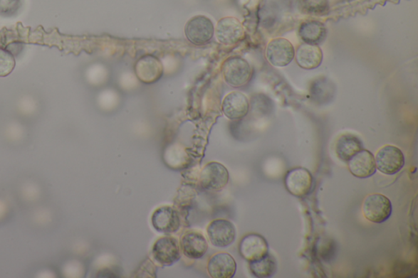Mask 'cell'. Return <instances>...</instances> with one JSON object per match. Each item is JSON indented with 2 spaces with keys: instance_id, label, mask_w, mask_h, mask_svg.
<instances>
[{
  "instance_id": "277c9868",
  "label": "cell",
  "mask_w": 418,
  "mask_h": 278,
  "mask_svg": "<svg viewBox=\"0 0 418 278\" xmlns=\"http://www.w3.org/2000/svg\"><path fill=\"white\" fill-rule=\"evenodd\" d=\"M375 158L377 169L388 176L398 173L405 164L404 155L401 149L389 144L379 149Z\"/></svg>"
},
{
  "instance_id": "3957f363",
  "label": "cell",
  "mask_w": 418,
  "mask_h": 278,
  "mask_svg": "<svg viewBox=\"0 0 418 278\" xmlns=\"http://www.w3.org/2000/svg\"><path fill=\"white\" fill-rule=\"evenodd\" d=\"M214 25L207 16L199 15L189 19L185 26L187 40L194 46L208 43L214 36Z\"/></svg>"
},
{
  "instance_id": "ffe728a7",
  "label": "cell",
  "mask_w": 418,
  "mask_h": 278,
  "mask_svg": "<svg viewBox=\"0 0 418 278\" xmlns=\"http://www.w3.org/2000/svg\"><path fill=\"white\" fill-rule=\"evenodd\" d=\"M363 143L360 139L353 134L340 136L335 144V152L338 159L348 163L355 154L363 149Z\"/></svg>"
},
{
  "instance_id": "ac0fdd59",
  "label": "cell",
  "mask_w": 418,
  "mask_h": 278,
  "mask_svg": "<svg viewBox=\"0 0 418 278\" xmlns=\"http://www.w3.org/2000/svg\"><path fill=\"white\" fill-rule=\"evenodd\" d=\"M136 74L138 79L146 83L160 80L163 75V66L154 55H145L136 64Z\"/></svg>"
},
{
  "instance_id": "603a6c76",
  "label": "cell",
  "mask_w": 418,
  "mask_h": 278,
  "mask_svg": "<svg viewBox=\"0 0 418 278\" xmlns=\"http://www.w3.org/2000/svg\"><path fill=\"white\" fill-rule=\"evenodd\" d=\"M15 60L7 50L0 49V77L9 75L14 69Z\"/></svg>"
},
{
  "instance_id": "d6986e66",
  "label": "cell",
  "mask_w": 418,
  "mask_h": 278,
  "mask_svg": "<svg viewBox=\"0 0 418 278\" xmlns=\"http://www.w3.org/2000/svg\"><path fill=\"white\" fill-rule=\"evenodd\" d=\"M327 27L323 22L308 20L302 22L298 28V36L304 43L319 46L327 38Z\"/></svg>"
},
{
  "instance_id": "9a60e30c",
  "label": "cell",
  "mask_w": 418,
  "mask_h": 278,
  "mask_svg": "<svg viewBox=\"0 0 418 278\" xmlns=\"http://www.w3.org/2000/svg\"><path fill=\"white\" fill-rule=\"evenodd\" d=\"M237 264L229 253L221 252L213 255L209 260L207 270L211 277L231 278L235 276Z\"/></svg>"
},
{
  "instance_id": "9c48e42d",
  "label": "cell",
  "mask_w": 418,
  "mask_h": 278,
  "mask_svg": "<svg viewBox=\"0 0 418 278\" xmlns=\"http://www.w3.org/2000/svg\"><path fill=\"white\" fill-rule=\"evenodd\" d=\"M152 255L156 262L170 266L181 259V247L177 239L165 236L158 239L152 247Z\"/></svg>"
},
{
  "instance_id": "4fadbf2b",
  "label": "cell",
  "mask_w": 418,
  "mask_h": 278,
  "mask_svg": "<svg viewBox=\"0 0 418 278\" xmlns=\"http://www.w3.org/2000/svg\"><path fill=\"white\" fill-rule=\"evenodd\" d=\"M221 109L227 119H242L249 111V99L241 92H230L223 100Z\"/></svg>"
},
{
  "instance_id": "8fae6325",
  "label": "cell",
  "mask_w": 418,
  "mask_h": 278,
  "mask_svg": "<svg viewBox=\"0 0 418 278\" xmlns=\"http://www.w3.org/2000/svg\"><path fill=\"white\" fill-rule=\"evenodd\" d=\"M152 225L156 231L174 233L180 229L181 218L178 211L170 205H164L154 211Z\"/></svg>"
},
{
  "instance_id": "ba28073f",
  "label": "cell",
  "mask_w": 418,
  "mask_h": 278,
  "mask_svg": "<svg viewBox=\"0 0 418 278\" xmlns=\"http://www.w3.org/2000/svg\"><path fill=\"white\" fill-rule=\"evenodd\" d=\"M214 35L216 41L223 46H232L244 40L245 32L241 21L232 16H226L217 22Z\"/></svg>"
},
{
  "instance_id": "8992f818",
  "label": "cell",
  "mask_w": 418,
  "mask_h": 278,
  "mask_svg": "<svg viewBox=\"0 0 418 278\" xmlns=\"http://www.w3.org/2000/svg\"><path fill=\"white\" fill-rule=\"evenodd\" d=\"M284 185L292 196L304 198L313 190L314 179L308 169L296 168L287 172Z\"/></svg>"
},
{
  "instance_id": "e0dca14e",
  "label": "cell",
  "mask_w": 418,
  "mask_h": 278,
  "mask_svg": "<svg viewBox=\"0 0 418 278\" xmlns=\"http://www.w3.org/2000/svg\"><path fill=\"white\" fill-rule=\"evenodd\" d=\"M295 59L299 68L305 70H314L321 65L323 52L319 46L303 43L295 51Z\"/></svg>"
},
{
  "instance_id": "5bb4252c",
  "label": "cell",
  "mask_w": 418,
  "mask_h": 278,
  "mask_svg": "<svg viewBox=\"0 0 418 278\" xmlns=\"http://www.w3.org/2000/svg\"><path fill=\"white\" fill-rule=\"evenodd\" d=\"M348 166L350 173L360 179L375 175L377 171L375 155L364 149L348 161Z\"/></svg>"
},
{
  "instance_id": "5b68a950",
  "label": "cell",
  "mask_w": 418,
  "mask_h": 278,
  "mask_svg": "<svg viewBox=\"0 0 418 278\" xmlns=\"http://www.w3.org/2000/svg\"><path fill=\"white\" fill-rule=\"evenodd\" d=\"M229 171L224 165L211 162L203 169L199 176L200 186L205 191H221L229 182Z\"/></svg>"
},
{
  "instance_id": "30bf717a",
  "label": "cell",
  "mask_w": 418,
  "mask_h": 278,
  "mask_svg": "<svg viewBox=\"0 0 418 278\" xmlns=\"http://www.w3.org/2000/svg\"><path fill=\"white\" fill-rule=\"evenodd\" d=\"M207 235L213 246L225 248L235 242L236 230L235 225L229 220H215L208 225Z\"/></svg>"
},
{
  "instance_id": "2e32d148",
  "label": "cell",
  "mask_w": 418,
  "mask_h": 278,
  "mask_svg": "<svg viewBox=\"0 0 418 278\" xmlns=\"http://www.w3.org/2000/svg\"><path fill=\"white\" fill-rule=\"evenodd\" d=\"M180 247L187 258L198 260L208 252L209 244L202 232L189 231L182 236Z\"/></svg>"
},
{
  "instance_id": "7a4b0ae2",
  "label": "cell",
  "mask_w": 418,
  "mask_h": 278,
  "mask_svg": "<svg viewBox=\"0 0 418 278\" xmlns=\"http://www.w3.org/2000/svg\"><path fill=\"white\" fill-rule=\"evenodd\" d=\"M365 218L375 224L386 222L392 214V204L390 199L381 193L367 196L363 204Z\"/></svg>"
},
{
  "instance_id": "6da1fadb",
  "label": "cell",
  "mask_w": 418,
  "mask_h": 278,
  "mask_svg": "<svg viewBox=\"0 0 418 278\" xmlns=\"http://www.w3.org/2000/svg\"><path fill=\"white\" fill-rule=\"evenodd\" d=\"M221 71L225 82L232 87L246 85L253 73L250 64L241 57L226 59L222 65Z\"/></svg>"
},
{
  "instance_id": "cb8c5ba5",
  "label": "cell",
  "mask_w": 418,
  "mask_h": 278,
  "mask_svg": "<svg viewBox=\"0 0 418 278\" xmlns=\"http://www.w3.org/2000/svg\"><path fill=\"white\" fill-rule=\"evenodd\" d=\"M21 0H0V15L13 16L19 12Z\"/></svg>"
},
{
  "instance_id": "7c38bea8",
  "label": "cell",
  "mask_w": 418,
  "mask_h": 278,
  "mask_svg": "<svg viewBox=\"0 0 418 278\" xmlns=\"http://www.w3.org/2000/svg\"><path fill=\"white\" fill-rule=\"evenodd\" d=\"M241 257L249 261L259 260L269 253V246L266 239L256 233L244 236L239 245Z\"/></svg>"
},
{
  "instance_id": "52a82bcc",
  "label": "cell",
  "mask_w": 418,
  "mask_h": 278,
  "mask_svg": "<svg viewBox=\"0 0 418 278\" xmlns=\"http://www.w3.org/2000/svg\"><path fill=\"white\" fill-rule=\"evenodd\" d=\"M266 58L275 68H284L292 63L295 49L291 41L283 38H276L267 44Z\"/></svg>"
},
{
  "instance_id": "44dd1931",
  "label": "cell",
  "mask_w": 418,
  "mask_h": 278,
  "mask_svg": "<svg viewBox=\"0 0 418 278\" xmlns=\"http://www.w3.org/2000/svg\"><path fill=\"white\" fill-rule=\"evenodd\" d=\"M249 269L256 277H271L277 269L276 260L271 254H267L259 260L250 261Z\"/></svg>"
},
{
  "instance_id": "7402d4cb",
  "label": "cell",
  "mask_w": 418,
  "mask_h": 278,
  "mask_svg": "<svg viewBox=\"0 0 418 278\" xmlns=\"http://www.w3.org/2000/svg\"><path fill=\"white\" fill-rule=\"evenodd\" d=\"M330 0H301V9L304 14L323 16L330 10Z\"/></svg>"
}]
</instances>
